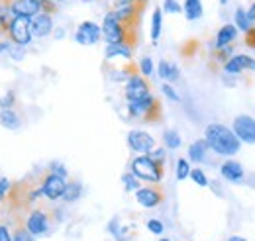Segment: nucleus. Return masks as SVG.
<instances>
[{"instance_id": "17", "label": "nucleus", "mask_w": 255, "mask_h": 241, "mask_svg": "<svg viewBox=\"0 0 255 241\" xmlns=\"http://www.w3.org/2000/svg\"><path fill=\"white\" fill-rule=\"evenodd\" d=\"M238 37V28L236 24H224L222 28L216 33V39H214V49H222V47H228L236 41Z\"/></svg>"}, {"instance_id": "39", "label": "nucleus", "mask_w": 255, "mask_h": 241, "mask_svg": "<svg viewBox=\"0 0 255 241\" xmlns=\"http://www.w3.org/2000/svg\"><path fill=\"white\" fill-rule=\"evenodd\" d=\"M12 59L20 61L22 57H24V47L22 45H12V49H10V53H8Z\"/></svg>"}, {"instance_id": "29", "label": "nucleus", "mask_w": 255, "mask_h": 241, "mask_svg": "<svg viewBox=\"0 0 255 241\" xmlns=\"http://www.w3.org/2000/svg\"><path fill=\"white\" fill-rule=\"evenodd\" d=\"M12 240L14 241H33L35 238L26 230L24 224H18V226L14 228V232H12Z\"/></svg>"}, {"instance_id": "32", "label": "nucleus", "mask_w": 255, "mask_h": 241, "mask_svg": "<svg viewBox=\"0 0 255 241\" xmlns=\"http://www.w3.org/2000/svg\"><path fill=\"white\" fill-rule=\"evenodd\" d=\"M163 12H167V14H179V12H183V6L177 0H163Z\"/></svg>"}, {"instance_id": "48", "label": "nucleus", "mask_w": 255, "mask_h": 241, "mask_svg": "<svg viewBox=\"0 0 255 241\" xmlns=\"http://www.w3.org/2000/svg\"><path fill=\"white\" fill-rule=\"evenodd\" d=\"M159 241H171V240H167V238H161Z\"/></svg>"}, {"instance_id": "44", "label": "nucleus", "mask_w": 255, "mask_h": 241, "mask_svg": "<svg viewBox=\"0 0 255 241\" xmlns=\"http://www.w3.org/2000/svg\"><path fill=\"white\" fill-rule=\"evenodd\" d=\"M226 241H248L246 238H242V236H230Z\"/></svg>"}, {"instance_id": "46", "label": "nucleus", "mask_w": 255, "mask_h": 241, "mask_svg": "<svg viewBox=\"0 0 255 241\" xmlns=\"http://www.w3.org/2000/svg\"><path fill=\"white\" fill-rule=\"evenodd\" d=\"M135 2H137V4H141V6H145V4L149 2V0H135Z\"/></svg>"}, {"instance_id": "2", "label": "nucleus", "mask_w": 255, "mask_h": 241, "mask_svg": "<svg viewBox=\"0 0 255 241\" xmlns=\"http://www.w3.org/2000/svg\"><path fill=\"white\" fill-rule=\"evenodd\" d=\"M102 37L106 39V43H126L129 47H135L137 45V30H129L126 28L114 10L106 12L104 14V20H102Z\"/></svg>"}, {"instance_id": "33", "label": "nucleus", "mask_w": 255, "mask_h": 241, "mask_svg": "<svg viewBox=\"0 0 255 241\" xmlns=\"http://www.w3.org/2000/svg\"><path fill=\"white\" fill-rule=\"evenodd\" d=\"M147 230L151 232V234H155V236H161L163 232H165V226H163V222L161 220H155V218H151V220H147Z\"/></svg>"}, {"instance_id": "31", "label": "nucleus", "mask_w": 255, "mask_h": 241, "mask_svg": "<svg viewBox=\"0 0 255 241\" xmlns=\"http://www.w3.org/2000/svg\"><path fill=\"white\" fill-rule=\"evenodd\" d=\"M191 179H192V182L194 184H198V186H202V188H206L210 182H208V179H206V175H204V171L202 169H192L191 171Z\"/></svg>"}, {"instance_id": "43", "label": "nucleus", "mask_w": 255, "mask_h": 241, "mask_svg": "<svg viewBox=\"0 0 255 241\" xmlns=\"http://www.w3.org/2000/svg\"><path fill=\"white\" fill-rule=\"evenodd\" d=\"M248 16H250V20H252V22H255V2L248 8Z\"/></svg>"}, {"instance_id": "5", "label": "nucleus", "mask_w": 255, "mask_h": 241, "mask_svg": "<svg viewBox=\"0 0 255 241\" xmlns=\"http://www.w3.org/2000/svg\"><path fill=\"white\" fill-rule=\"evenodd\" d=\"M24 226L26 230L32 234L33 238H41V236H47L49 230H51V216L45 208H35L28 214V218L24 220Z\"/></svg>"}, {"instance_id": "26", "label": "nucleus", "mask_w": 255, "mask_h": 241, "mask_svg": "<svg viewBox=\"0 0 255 241\" xmlns=\"http://www.w3.org/2000/svg\"><path fill=\"white\" fill-rule=\"evenodd\" d=\"M163 141H165V147L167 149H179L183 145V139H181L179 131H175V129H167L163 133Z\"/></svg>"}, {"instance_id": "20", "label": "nucleus", "mask_w": 255, "mask_h": 241, "mask_svg": "<svg viewBox=\"0 0 255 241\" xmlns=\"http://www.w3.org/2000/svg\"><path fill=\"white\" fill-rule=\"evenodd\" d=\"M157 75L161 77V81H165V83H175V81H179L181 71H179V67L175 63L163 59L157 65Z\"/></svg>"}, {"instance_id": "45", "label": "nucleus", "mask_w": 255, "mask_h": 241, "mask_svg": "<svg viewBox=\"0 0 255 241\" xmlns=\"http://www.w3.org/2000/svg\"><path fill=\"white\" fill-rule=\"evenodd\" d=\"M63 35H65V30H63V28H59V30H55V37H57V39H61Z\"/></svg>"}, {"instance_id": "28", "label": "nucleus", "mask_w": 255, "mask_h": 241, "mask_svg": "<svg viewBox=\"0 0 255 241\" xmlns=\"http://www.w3.org/2000/svg\"><path fill=\"white\" fill-rule=\"evenodd\" d=\"M122 182H124V188H126V192H137L141 186H139V179L129 171L126 173L124 177H122Z\"/></svg>"}, {"instance_id": "35", "label": "nucleus", "mask_w": 255, "mask_h": 241, "mask_svg": "<svg viewBox=\"0 0 255 241\" xmlns=\"http://www.w3.org/2000/svg\"><path fill=\"white\" fill-rule=\"evenodd\" d=\"M161 91H163V94L171 100V102H179L181 100V96L177 94V91L173 89V85H169V83H165V85H161Z\"/></svg>"}, {"instance_id": "9", "label": "nucleus", "mask_w": 255, "mask_h": 241, "mask_svg": "<svg viewBox=\"0 0 255 241\" xmlns=\"http://www.w3.org/2000/svg\"><path fill=\"white\" fill-rule=\"evenodd\" d=\"M128 147L139 155H149L151 151L157 147L155 139L151 133L147 131H141V129H131L128 133Z\"/></svg>"}, {"instance_id": "27", "label": "nucleus", "mask_w": 255, "mask_h": 241, "mask_svg": "<svg viewBox=\"0 0 255 241\" xmlns=\"http://www.w3.org/2000/svg\"><path fill=\"white\" fill-rule=\"evenodd\" d=\"M191 163H189V159H179L177 161V169H175V175H177V181H185V179H189L191 177Z\"/></svg>"}, {"instance_id": "10", "label": "nucleus", "mask_w": 255, "mask_h": 241, "mask_svg": "<svg viewBox=\"0 0 255 241\" xmlns=\"http://www.w3.org/2000/svg\"><path fill=\"white\" fill-rule=\"evenodd\" d=\"M232 129L242 143H248V145L255 143V120L252 116H246V114L236 116L234 123H232Z\"/></svg>"}, {"instance_id": "49", "label": "nucleus", "mask_w": 255, "mask_h": 241, "mask_svg": "<svg viewBox=\"0 0 255 241\" xmlns=\"http://www.w3.org/2000/svg\"><path fill=\"white\" fill-rule=\"evenodd\" d=\"M83 2H93V0H83Z\"/></svg>"}, {"instance_id": "34", "label": "nucleus", "mask_w": 255, "mask_h": 241, "mask_svg": "<svg viewBox=\"0 0 255 241\" xmlns=\"http://www.w3.org/2000/svg\"><path fill=\"white\" fill-rule=\"evenodd\" d=\"M16 104V94L12 91H8L4 96H0V108H14Z\"/></svg>"}, {"instance_id": "19", "label": "nucleus", "mask_w": 255, "mask_h": 241, "mask_svg": "<svg viewBox=\"0 0 255 241\" xmlns=\"http://www.w3.org/2000/svg\"><path fill=\"white\" fill-rule=\"evenodd\" d=\"M0 125L6 129H20L22 127V118L14 108H0Z\"/></svg>"}, {"instance_id": "40", "label": "nucleus", "mask_w": 255, "mask_h": 241, "mask_svg": "<svg viewBox=\"0 0 255 241\" xmlns=\"http://www.w3.org/2000/svg\"><path fill=\"white\" fill-rule=\"evenodd\" d=\"M0 241H14L12 240V232L6 224H0Z\"/></svg>"}, {"instance_id": "42", "label": "nucleus", "mask_w": 255, "mask_h": 241, "mask_svg": "<svg viewBox=\"0 0 255 241\" xmlns=\"http://www.w3.org/2000/svg\"><path fill=\"white\" fill-rule=\"evenodd\" d=\"M10 49H12V43L6 39H0V53H10Z\"/></svg>"}, {"instance_id": "15", "label": "nucleus", "mask_w": 255, "mask_h": 241, "mask_svg": "<svg viewBox=\"0 0 255 241\" xmlns=\"http://www.w3.org/2000/svg\"><path fill=\"white\" fill-rule=\"evenodd\" d=\"M53 31V16L47 12H39L32 18V35L33 37H47Z\"/></svg>"}, {"instance_id": "16", "label": "nucleus", "mask_w": 255, "mask_h": 241, "mask_svg": "<svg viewBox=\"0 0 255 241\" xmlns=\"http://www.w3.org/2000/svg\"><path fill=\"white\" fill-rule=\"evenodd\" d=\"M220 175H222V179L230 182H242L244 181V175H246V171H244V167H242V163H238L236 159H226L222 163V167H220Z\"/></svg>"}, {"instance_id": "22", "label": "nucleus", "mask_w": 255, "mask_h": 241, "mask_svg": "<svg viewBox=\"0 0 255 241\" xmlns=\"http://www.w3.org/2000/svg\"><path fill=\"white\" fill-rule=\"evenodd\" d=\"M183 10H185V16L189 22L198 20L202 16V0H185Z\"/></svg>"}, {"instance_id": "18", "label": "nucleus", "mask_w": 255, "mask_h": 241, "mask_svg": "<svg viewBox=\"0 0 255 241\" xmlns=\"http://www.w3.org/2000/svg\"><path fill=\"white\" fill-rule=\"evenodd\" d=\"M133 51V47H129L126 43H110V45H106V51H104V57L110 61V59H126V61H131V53Z\"/></svg>"}, {"instance_id": "41", "label": "nucleus", "mask_w": 255, "mask_h": 241, "mask_svg": "<svg viewBox=\"0 0 255 241\" xmlns=\"http://www.w3.org/2000/svg\"><path fill=\"white\" fill-rule=\"evenodd\" d=\"M246 45L255 49V26H252L250 30L246 31Z\"/></svg>"}, {"instance_id": "6", "label": "nucleus", "mask_w": 255, "mask_h": 241, "mask_svg": "<svg viewBox=\"0 0 255 241\" xmlns=\"http://www.w3.org/2000/svg\"><path fill=\"white\" fill-rule=\"evenodd\" d=\"M10 39L14 45H30L33 39L32 35V18H24V16H16L12 26H10V31H8Z\"/></svg>"}, {"instance_id": "38", "label": "nucleus", "mask_w": 255, "mask_h": 241, "mask_svg": "<svg viewBox=\"0 0 255 241\" xmlns=\"http://www.w3.org/2000/svg\"><path fill=\"white\" fill-rule=\"evenodd\" d=\"M49 173H55V175H61L67 179V169L63 167V163H59V161H53L51 165H49Z\"/></svg>"}, {"instance_id": "1", "label": "nucleus", "mask_w": 255, "mask_h": 241, "mask_svg": "<svg viewBox=\"0 0 255 241\" xmlns=\"http://www.w3.org/2000/svg\"><path fill=\"white\" fill-rule=\"evenodd\" d=\"M204 139L208 143V149H212L216 155L228 157V159L234 157L242 147V141L238 139L234 129L224 123H208L204 129Z\"/></svg>"}, {"instance_id": "37", "label": "nucleus", "mask_w": 255, "mask_h": 241, "mask_svg": "<svg viewBox=\"0 0 255 241\" xmlns=\"http://www.w3.org/2000/svg\"><path fill=\"white\" fill-rule=\"evenodd\" d=\"M10 188H12L10 181H8L6 177H0V202L10 194Z\"/></svg>"}, {"instance_id": "3", "label": "nucleus", "mask_w": 255, "mask_h": 241, "mask_svg": "<svg viewBox=\"0 0 255 241\" xmlns=\"http://www.w3.org/2000/svg\"><path fill=\"white\" fill-rule=\"evenodd\" d=\"M131 173L139 179L149 184H159L163 181V165L155 163L149 155H137L131 159Z\"/></svg>"}, {"instance_id": "24", "label": "nucleus", "mask_w": 255, "mask_h": 241, "mask_svg": "<svg viewBox=\"0 0 255 241\" xmlns=\"http://www.w3.org/2000/svg\"><path fill=\"white\" fill-rule=\"evenodd\" d=\"M161 28H163V10L155 8L153 16H151V39L157 41L161 35Z\"/></svg>"}, {"instance_id": "36", "label": "nucleus", "mask_w": 255, "mask_h": 241, "mask_svg": "<svg viewBox=\"0 0 255 241\" xmlns=\"http://www.w3.org/2000/svg\"><path fill=\"white\" fill-rule=\"evenodd\" d=\"M149 157H151L155 163H159V165H165V159H167L165 147H155V149L149 153Z\"/></svg>"}, {"instance_id": "30", "label": "nucleus", "mask_w": 255, "mask_h": 241, "mask_svg": "<svg viewBox=\"0 0 255 241\" xmlns=\"http://www.w3.org/2000/svg\"><path fill=\"white\" fill-rule=\"evenodd\" d=\"M137 69H139V75H143V77H151L153 71H155V65H153L151 57H141Z\"/></svg>"}, {"instance_id": "11", "label": "nucleus", "mask_w": 255, "mask_h": 241, "mask_svg": "<svg viewBox=\"0 0 255 241\" xmlns=\"http://www.w3.org/2000/svg\"><path fill=\"white\" fill-rule=\"evenodd\" d=\"M135 200L143 208H155L165 200V194H163L159 184H147V186H141L135 192Z\"/></svg>"}, {"instance_id": "7", "label": "nucleus", "mask_w": 255, "mask_h": 241, "mask_svg": "<svg viewBox=\"0 0 255 241\" xmlns=\"http://www.w3.org/2000/svg\"><path fill=\"white\" fill-rule=\"evenodd\" d=\"M124 94H126L128 104H131V102H139V100H143L145 96L151 94V91H149V83L145 81L143 75L135 73V75H131V77L126 81Z\"/></svg>"}, {"instance_id": "12", "label": "nucleus", "mask_w": 255, "mask_h": 241, "mask_svg": "<svg viewBox=\"0 0 255 241\" xmlns=\"http://www.w3.org/2000/svg\"><path fill=\"white\" fill-rule=\"evenodd\" d=\"M102 39V28L95 22H81L77 33H75V41L81 45H95Z\"/></svg>"}, {"instance_id": "25", "label": "nucleus", "mask_w": 255, "mask_h": 241, "mask_svg": "<svg viewBox=\"0 0 255 241\" xmlns=\"http://www.w3.org/2000/svg\"><path fill=\"white\" fill-rule=\"evenodd\" d=\"M234 22H236V28L242 31H248L252 28V20L248 16V10L246 8H238L236 10V16H234Z\"/></svg>"}, {"instance_id": "13", "label": "nucleus", "mask_w": 255, "mask_h": 241, "mask_svg": "<svg viewBox=\"0 0 255 241\" xmlns=\"http://www.w3.org/2000/svg\"><path fill=\"white\" fill-rule=\"evenodd\" d=\"M244 71H255V59L250 55H234L230 61L224 63V73L226 75H240Z\"/></svg>"}, {"instance_id": "23", "label": "nucleus", "mask_w": 255, "mask_h": 241, "mask_svg": "<svg viewBox=\"0 0 255 241\" xmlns=\"http://www.w3.org/2000/svg\"><path fill=\"white\" fill-rule=\"evenodd\" d=\"M83 196V184L79 181H71L69 184H67V190H65L63 194V200L65 202H77L79 198Z\"/></svg>"}, {"instance_id": "4", "label": "nucleus", "mask_w": 255, "mask_h": 241, "mask_svg": "<svg viewBox=\"0 0 255 241\" xmlns=\"http://www.w3.org/2000/svg\"><path fill=\"white\" fill-rule=\"evenodd\" d=\"M128 114H129L131 118H139V120H143V121L157 123V121L161 120V104L153 94H149V96H145V98L139 100V102L128 104Z\"/></svg>"}, {"instance_id": "14", "label": "nucleus", "mask_w": 255, "mask_h": 241, "mask_svg": "<svg viewBox=\"0 0 255 241\" xmlns=\"http://www.w3.org/2000/svg\"><path fill=\"white\" fill-rule=\"evenodd\" d=\"M43 0H10V8L14 16H24V18H33L41 12Z\"/></svg>"}, {"instance_id": "50", "label": "nucleus", "mask_w": 255, "mask_h": 241, "mask_svg": "<svg viewBox=\"0 0 255 241\" xmlns=\"http://www.w3.org/2000/svg\"><path fill=\"white\" fill-rule=\"evenodd\" d=\"M57 2H63V0H57Z\"/></svg>"}, {"instance_id": "8", "label": "nucleus", "mask_w": 255, "mask_h": 241, "mask_svg": "<svg viewBox=\"0 0 255 241\" xmlns=\"http://www.w3.org/2000/svg\"><path fill=\"white\" fill-rule=\"evenodd\" d=\"M67 184L69 182L65 181V177L61 175H55V173H45L43 181H41V188H43V196L51 202L55 200H63V194L67 190Z\"/></svg>"}, {"instance_id": "21", "label": "nucleus", "mask_w": 255, "mask_h": 241, "mask_svg": "<svg viewBox=\"0 0 255 241\" xmlns=\"http://www.w3.org/2000/svg\"><path fill=\"white\" fill-rule=\"evenodd\" d=\"M206 153H208L206 139H196V141H192L191 147H189V161H192V163H202L206 159Z\"/></svg>"}, {"instance_id": "47", "label": "nucleus", "mask_w": 255, "mask_h": 241, "mask_svg": "<svg viewBox=\"0 0 255 241\" xmlns=\"http://www.w3.org/2000/svg\"><path fill=\"white\" fill-rule=\"evenodd\" d=\"M220 4H228V0H220Z\"/></svg>"}]
</instances>
